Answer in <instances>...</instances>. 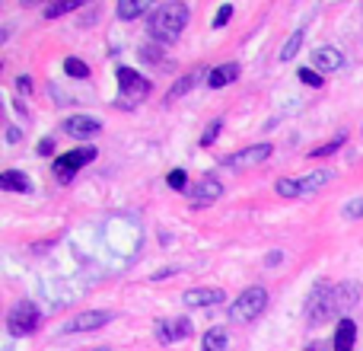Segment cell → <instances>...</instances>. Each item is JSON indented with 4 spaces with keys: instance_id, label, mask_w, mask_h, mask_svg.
<instances>
[{
    "instance_id": "1",
    "label": "cell",
    "mask_w": 363,
    "mask_h": 351,
    "mask_svg": "<svg viewBox=\"0 0 363 351\" xmlns=\"http://www.w3.org/2000/svg\"><path fill=\"white\" fill-rule=\"evenodd\" d=\"M188 19H191L188 4H179V0L160 4V6H153L150 16H147V36L153 38V45H172L182 32H185Z\"/></svg>"
},
{
    "instance_id": "2",
    "label": "cell",
    "mask_w": 363,
    "mask_h": 351,
    "mask_svg": "<svg viewBox=\"0 0 363 351\" xmlns=\"http://www.w3.org/2000/svg\"><path fill=\"white\" fill-rule=\"evenodd\" d=\"M264 307H268V291H264L262 284H252V288H245L242 294L226 307V316H230V323H236V326H245V323H255L258 316L264 313Z\"/></svg>"
},
{
    "instance_id": "3",
    "label": "cell",
    "mask_w": 363,
    "mask_h": 351,
    "mask_svg": "<svg viewBox=\"0 0 363 351\" xmlns=\"http://www.w3.org/2000/svg\"><path fill=\"white\" fill-rule=\"evenodd\" d=\"M115 80H118V106L121 109H134L138 102H144L153 90L150 77L138 74L134 68H118L115 70Z\"/></svg>"
},
{
    "instance_id": "4",
    "label": "cell",
    "mask_w": 363,
    "mask_h": 351,
    "mask_svg": "<svg viewBox=\"0 0 363 351\" xmlns=\"http://www.w3.org/2000/svg\"><path fill=\"white\" fill-rule=\"evenodd\" d=\"M335 176L332 170H315V173H306V176H287V179H277L274 192L281 198H306V195H315L319 188H325Z\"/></svg>"
},
{
    "instance_id": "5",
    "label": "cell",
    "mask_w": 363,
    "mask_h": 351,
    "mask_svg": "<svg viewBox=\"0 0 363 351\" xmlns=\"http://www.w3.org/2000/svg\"><path fill=\"white\" fill-rule=\"evenodd\" d=\"M38 326H42V310L32 301L13 303L10 313H6V333H10L13 339H26V335H32Z\"/></svg>"
},
{
    "instance_id": "6",
    "label": "cell",
    "mask_w": 363,
    "mask_h": 351,
    "mask_svg": "<svg viewBox=\"0 0 363 351\" xmlns=\"http://www.w3.org/2000/svg\"><path fill=\"white\" fill-rule=\"evenodd\" d=\"M332 291H335V284L315 281L313 291L306 294V303H303V316H306L309 326H319V323L332 320Z\"/></svg>"
},
{
    "instance_id": "7",
    "label": "cell",
    "mask_w": 363,
    "mask_h": 351,
    "mask_svg": "<svg viewBox=\"0 0 363 351\" xmlns=\"http://www.w3.org/2000/svg\"><path fill=\"white\" fill-rule=\"evenodd\" d=\"M96 147L93 144H86V147H74V151H67V153H61V157L51 163V170H55V176L61 182H70V179H77V173L83 170V166H89L96 160Z\"/></svg>"
},
{
    "instance_id": "8",
    "label": "cell",
    "mask_w": 363,
    "mask_h": 351,
    "mask_svg": "<svg viewBox=\"0 0 363 351\" xmlns=\"http://www.w3.org/2000/svg\"><path fill=\"white\" fill-rule=\"evenodd\" d=\"M153 333H157V339L163 342V345H176V342H185L188 335L194 333V326L188 316H172V320H160L157 326H153Z\"/></svg>"
},
{
    "instance_id": "9",
    "label": "cell",
    "mask_w": 363,
    "mask_h": 351,
    "mask_svg": "<svg viewBox=\"0 0 363 351\" xmlns=\"http://www.w3.org/2000/svg\"><path fill=\"white\" fill-rule=\"evenodd\" d=\"M271 151H274V147L264 141V144H255V147H245V151H239V153H230V157L223 160V166H230V170H249V166L264 163V160L271 157Z\"/></svg>"
},
{
    "instance_id": "10",
    "label": "cell",
    "mask_w": 363,
    "mask_h": 351,
    "mask_svg": "<svg viewBox=\"0 0 363 351\" xmlns=\"http://www.w3.org/2000/svg\"><path fill=\"white\" fill-rule=\"evenodd\" d=\"M220 195H223V182H220L217 176H204V179L188 192V205L191 207H207V205H213V201H220Z\"/></svg>"
},
{
    "instance_id": "11",
    "label": "cell",
    "mask_w": 363,
    "mask_h": 351,
    "mask_svg": "<svg viewBox=\"0 0 363 351\" xmlns=\"http://www.w3.org/2000/svg\"><path fill=\"white\" fill-rule=\"evenodd\" d=\"M357 301H360V284L357 281L335 284V291H332V316H341V320H345V313L351 307H357Z\"/></svg>"
},
{
    "instance_id": "12",
    "label": "cell",
    "mask_w": 363,
    "mask_h": 351,
    "mask_svg": "<svg viewBox=\"0 0 363 351\" xmlns=\"http://www.w3.org/2000/svg\"><path fill=\"white\" fill-rule=\"evenodd\" d=\"M106 323H112V313H106V310H83V313H77L64 326V333H93V329H102Z\"/></svg>"
},
{
    "instance_id": "13",
    "label": "cell",
    "mask_w": 363,
    "mask_h": 351,
    "mask_svg": "<svg viewBox=\"0 0 363 351\" xmlns=\"http://www.w3.org/2000/svg\"><path fill=\"white\" fill-rule=\"evenodd\" d=\"M226 294L220 288H191L182 294V303L185 307H194V310H204V307H217V303H223Z\"/></svg>"
},
{
    "instance_id": "14",
    "label": "cell",
    "mask_w": 363,
    "mask_h": 351,
    "mask_svg": "<svg viewBox=\"0 0 363 351\" xmlns=\"http://www.w3.org/2000/svg\"><path fill=\"white\" fill-rule=\"evenodd\" d=\"M61 128L70 134V138H96V134L102 131V122L93 119V115H70Z\"/></svg>"
},
{
    "instance_id": "15",
    "label": "cell",
    "mask_w": 363,
    "mask_h": 351,
    "mask_svg": "<svg viewBox=\"0 0 363 351\" xmlns=\"http://www.w3.org/2000/svg\"><path fill=\"white\" fill-rule=\"evenodd\" d=\"M211 70H213V68H194V70H188V74L182 77V80H176V83L169 87V93H166V102H176L179 96L191 93V90L198 87L201 80H207V77H211Z\"/></svg>"
},
{
    "instance_id": "16",
    "label": "cell",
    "mask_w": 363,
    "mask_h": 351,
    "mask_svg": "<svg viewBox=\"0 0 363 351\" xmlns=\"http://www.w3.org/2000/svg\"><path fill=\"white\" fill-rule=\"evenodd\" d=\"M341 64H345V58H341V51L332 48V45H319V48L313 51V70H319V74H332Z\"/></svg>"
},
{
    "instance_id": "17",
    "label": "cell",
    "mask_w": 363,
    "mask_h": 351,
    "mask_svg": "<svg viewBox=\"0 0 363 351\" xmlns=\"http://www.w3.org/2000/svg\"><path fill=\"white\" fill-rule=\"evenodd\" d=\"M354 342H357V323L351 316L338 320L335 326V335H332V351H354Z\"/></svg>"
},
{
    "instance_id": "18",
    "label": "cell",
    "mask_w": 363,
    "mask_h": 351,
    "mask_svg": "<svg viewBox=\"0 0 363 351\" xmlns=\"http://www.w3.org/2000/svg\"><path fill=\"white\" fill-rule=\"evenodd\" d=\"M236 77H239V64L236 61H226V64H220V68L211 70V77H207V87H211V90H223V87H230Z\"/></svg>"
},
{
    "instance_id": "19",
    "label": "cell",
    "mask_w": 363,
    "mask_h": 351,
    "mask_svg": "<svg viewBox=\"0 0 363 351\" xmlns=\"http://www.w3.org/2000/svg\"><path fill=\"white\" fill-rule=\"evenodd\" d=\"M0 188H4V192L29 195L32 192V182H29V176L19 173V170H4V173H0Z\"/></svg>"
},
{
    "instance_id": "20",
    "label": "cell",
    "mask_w": 363,
    "mask_h": 351,
    "mask_svg": "<svg viewBox=\"0 0 363 351\" xmlns=\"http://www.w3.org/2000/svg\"><path fill=\"white\" fill-rule=\"evenodd\" d=\"M201 351H230V333H223L220 326L207 329L201 339Z\"/></svg>"
},
{
    "instance_id": "21",
    "label": "cell",
    "mask_w": 363,
    "mask_h": 351,
    "mask_svg": "<svg viewBox=\"0 0 363 351\" xmlns=\"http://www.w3.org/2000/svg\"><path fill=\"white\" fill-rule=\"evenodd\" d=\"M153 6L147 4V0H121L118 6H115V13H118V19H138V16H150Z\"/></svg>"
},
{
    "instance_id": "22",
    "label": "cell",
    "mask_w": 363,
    "mask_h": 351,
    "mask_svg": "<svg viewBox=\"0 0 363 351\" xmlns=\"http://www.w3.org/2000/svg\"><path fill=\"white\" fill-rule=\"evenodd\" d=\"M303 42H306V26H300V29H296L294 36H290L287 42H284V48H281V61H294V58L300 55Z\"/></svg>"
},
{
    "instance_id": "23",
    "label": "cell",
    "mask_w": 363,
    "mask_h": 351,
    "mask_svg": "<svg viewBox=\"0 0 363 351\" xmlns=\"http://www.w3.org/2000/svg\"><path fill=\"white\" fill-rule=\"evenodd\" d=\"M345 141H347V134L341 131V134H335L332 141H325V144H319V147H313V151L306 153L309 160H322V157H332L335 151H341V147H345Z\"/></svg>"
},
{
    "instance_id": "24",
    "label": "cell",
    "mask_w": 363,
    "mask_h": 351,
    "mask_svg": "<svg viewBox=\"0 0 363 351\" xmlns=\"http://www.w3.org/2000/svg\"><path fill=\"white\" fill-rule=\"evenodd\" d=\"M64 74L67 77H74V80H89V64L86 61H80V58H64Z\"/></svg>"
},
{
    "instance_id": "25",
    "label": "cell",
    "mask_w": 363,
    "mask_h": 351,
    "mask_svg": "<svg viewBox=\"0 0 363 351\" xmlns=\"http://www.w3.org/2000/svg\"><path fill=\"white\" fill-rule=\"evenodd\" d=\"M74 10H80V4H77V0H70V4H51V6H45V10H42V16L45 19H57V16L74 13Z\"/></svg>"
},
{
    "instance_id": "26",
    "label": "cell",
    "mask_w": 363,
    "mask_h": 351,
    "mask_svg": "<svg viewBox=\"0 0 363 351\" xmlns=\"http://www.w3.org/2000/svg\"><path fill=\"white\" fill-rule=\"evenodd\" d=\"M166 185H169L172 192H188V173L185 170H169V176H166Z\"/></svg>"
},
{
    "instance_id": "27",
    "label": "cell",
    "mask_w": 363,
    "mask_h": 351,
    "mask_svg": "<svg viewBox=\"0 0 363 351\" xmlns=\"http://www.w3.org/2000/svg\"><path fill=\"white\" fill-rule=\"evenodd\" d=\"M296 77H300V83H306V87H315V90L325 83V77H322L319 70H313V68H300V70H296Z\"/></svg>"
},
{
    "instance_id": "28",
    "label": "cell",
    "mask_w": 363,
    "mask_h": 351,
    "mask_svg": "<svg viewBox=\"0 0 363 351\" xmlns=\"http://www.w3.org/2000/svg\"><path fill=\"white\" fill-rule=\"evenodd\" d=\"M140 61L144 64H160L163 61V48H160V45H140Z\"/></svg>"
},
{
    "instance_id": "29",
    "label": "cell",
    "mask_w": 363,
    "mask_h": 351,
    "mask_svg": "<svg viewBox=\"0 0 363 351\" xmlns=\"http://www.w3.org/2000/svg\"><path fill=\"white\" fill-rule=\"evenodd\" d=\"M220 131H223V119H213L211 125H207V131L201 134V147H211L213 141L220 138Z\"/></svg>"
},
{
    "instance_id": "30",
    "label": "cell",
    "mask_w": 363,
    "mask_h": 351,
    "mask_svg": "<svg viewBox=\"0 0 363 351\" xmlns=\"http://www.w3.org/2000/svg\"><path fill=\"white\" fill-rule=\"evenodd\" d=\"M230 19H233V4H223L217 13H213V29H223Z\"/></svg>"
},
{
    "instance_id": "31",
    "label": "cell",
    "mask_w": 363,
    "mask_h": 351,
    "mask_svg": "<svg viewBox=\"0 0 363 351\" xmlns=\"http://www.w3.org/2000/svg\"><path fill=\"white\" fill-rule=\"evenodd\" d=\"M345 217L347 220H360L363 217V195H360V198H354V201H347V205H345Z\"/></svg>"
},
{
    "instance_id": "32",
    "label": "cell",
    "mask_w": 363,
    "mask_h": 351,
    "mask_svg": "<svg viewBox=\"0 0 363 351\" xmlns=\"http://www.w3.org/2000/svg\"><path fill=\"white\" fill-rule=\"evenodd\" d=\"M35 153H38V157H51V153H55V138H51V134H45V138L35 144Z\"/></svg>"
},
{
    "instance_id": "33",
    "label": "cell",
    "mask_w": 363,
    "mask_h": 351,
    "mask_svg": "<svg viewBox=\"0 0 363 351\" xmlns=\"http://www.w3.org/2000/svg\"><path fill=\"white\" fill-rule=\"evenodd\" d=\"M16 90H19V96H29L32 93V77L29 74H19L16 77Z\"/></svg>"
},
{
    "instance_id": "34",
    "label": "cell",
    "mask_w": 363,
    "mask_h": 351,
    "mask_svg": "<svg viewBox=\"0 0 363 351\" xmlns=\"http://www.w3.org/2000/svg\"><path fill=\"white\" fill-rule=\"evenodd\" d=\"M19 138H23V131H19L16 125H10V131H6V141H10V144H16Z\"/></svg>"
},
{
    "instance_id": "35",
    "label": "cell",
    "mask_w": 363,
    "mask_h": 351,
    "mask_svg": "<svg viewBox=\"0 0 363 351\" xmlns=\"http://www.w3.org/2000/svg\"><path fill=\"white\" fill-rule=\"evenodd\" d=\"M284 259V252H268V265H277Z\"/></svg>"
},
{
    "instance_id": "36",
    "label": "cell",
    "mask_w": 363,
    "mask_h": 351,
    "mask_svg": "<svg viewBox=\"0 0 363 351\" xmlns=\"http://www.w3.org/2000/svg\"><path fill=\"white\" fill-rule=\"evenodd\" d=\"M306 351H328V348H325V345H319V342H315V345H309Z\"/></svg>"
},
{
    "instance_id": "37",
    "label": "cell",
    "mask_w": 363,
    "mask_h": 351,
    "mask_svg": "<svg viewBox=\"0 0 363 351\" xmlns=\"http://www.w3.org/2000/svg\"><path fill=\"white\" fill-rule=\"evenodd\" d=\"M93 351H112V348H93Z\"/></svg>"
}]
</instances>
